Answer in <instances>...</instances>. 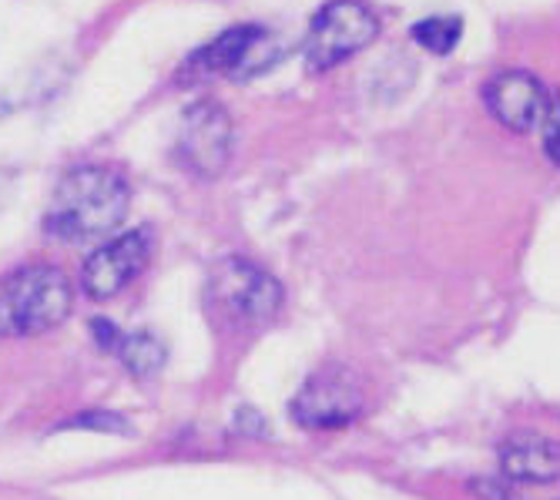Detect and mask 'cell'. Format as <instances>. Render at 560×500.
Wrapping results in <instances>:
<instances>
[{
    "mask_svg": "<svg viewBox=\"0 0 560 500\" xmlns=\"http://www.w3.org/2000/svg\"><path fill=\"white\" fill-rule=\"evenodd\" d=\"M131 209V185L118 168L78 165L61 175L44 212V232L58 242H94L112 235Z\"/></svg>",
    "mask_w": 560,
    "mask_h": 500,
    "instance_id": "obj_1",
    "label": "cell"
},
{
    "mask_svg": "<svg viewBox=\"0 0 560 500\" xmlns=\"http://www.w3.org/2000/svg\"><path fill=\"white\" fill-rule=\"evenodd\" d=\"M282 282L242 256H225L206 279V310L229 329H262L282 310Z\"/></svg>",
    "mask_w": 560,
    "mask_h": 500,
    "instance_id": "obj_2",
    "label": "cell"
},
{
    "mask_svg": "<svg viewBox=\"0 0 560 500\" xmlns=\"http://www.w3.org/2000/svg\"><path fill=\"white\" fill-rule=\"evenodd\" d=\"M74 306V289L58 266H24L0 279V336L21 339L58 329Z\"/></svg>",
    "mask_w": 560,
    "mask_h": 500,
    "instance_id": "obj_3",
    "label": "cell"
},
{
    "mask_svg": "<svg viewBox=\"0 0 560 500\" xmlns=\"http://www.w3.org/2000/svg\"><path fill=\"white\" fill-rule=\"evenodd\" d=\"M279 61L282 44L272 31H266L262 24H235L206 47H198L178 71V84H198L215 74H225L232 81H252Z\"/></svg>",
    "mask_w": 560,
    "mask_h": 500,
    "instance_id": "obj_4",
    "label": "cell"
},
{
    "mask_svg": "<svg viewBox=\"0 0 560 500\" xmlns=\"http://www.w3.org/2000/svg\"><path fill=\"white\" fill-rule=\"evenodd\" d=\"M302 430H339L366 414V383L352 367L329 363L316 370L289 404Z\"/></svg>",
    "mask_w": 560,
    "mask_h": 500,
    "instance_id": "obj_5",
    "label": "cell"
},
{
    "mask_svg": "<svg viewBox=\"0 0 560 500\" xmlns=\"http://www.w3.org/2000/svg\"><path fill=\"white\" fill-rule=\"evenodd\" d=\"M380 37V18L363 0H329L305 31L302 55L310 71H332Z\"/></svg>",
    "mask_w": 560,
    "mask_h": 500,
    "instance_id": "obj_6",
    "label": "cell"
},
{
    "mask_svg": "<svg viewBox=\"0 0 560 500\" xmlns=\"http://www.w3.org/2000/svg\"><path fill=\"white\" fill-rule=\"evenodd\" d=\"M232 118L229 112L212 102V97H201V102L188 105L178 131H175V159L185 172L195 178H219L229 162H232Z\"/></svg>",
    "mask_w": 560,
    "mask_h": 500,
    "instance_id": "obj_7",
    "label": "cell"
},
{
    "mask_svg": "<svg viewBox=\"0 0 560 500\" xmlns=\"http://www.w3.org/2000/svg\"><path fill=\"white\" fill-rule=\"evenodd\" d=\"M148 259H151V232L148 229L125 232L105 245H97L84 259L81 289L91 299H115L144 272Z\"/></svg>",
    "mask_w": 560,
    "mask_h": 500,
    "instance_id": "obj_8",
    "label": "cell"
},
{
    "mask_svg": "<svg viewBox=\"0 0 560 500\" xmlns=\"http://www.w3.org/2000/svg\"><path fill=\"white\" fill-rule=\"evenodd\" d=\"M483 102L487 112L511 131H534L540 128L550 94L540 84V78H534L530 71H500L487 81L483 88Z\"/></svg>",
    "mask_w": 560,
    "mask_h": 500,
    "instance_id": "obj_9",
    "label": "cell"
},
{
    "mask_svg": "<svg viewBox=\"0 0 560 500\" xmlns=\"http://www.w3.org/2000/svg\"><path fill=\"white\" fill-rule=\"evenodd\" d=\"M500 474L514 484H553L560 480V443L544 433H511L500 450Z\"/></svg>",
    "mask_w": 560,
    "mask_h": 500,
    "instance_id": "obj_10",
    "label": "cell"
},
{
    "mask_svg": "<svg viewBox=\"0 0 560 500\" xmlns=\"http://www.w3.org/2000/svg\"><path fill=\"white\" fill-rule=\"evenodd\" d=\"M91 333L97 346L121 360V367L138 380H151L165 367V346L151 333H121L112 319H91Z\"/></svg>",
    "mask_w": 560,
    "mask_h": 500,
    "instance_id": "obj_11",
    "label": "cell"
},
{
    "mask_svg": "<svg viewBox=\"0 0 560 500\" xmlns=\"http://www.w3.org/2000/svg\"><path fill=\"white\" fill-rule=\"evenodd\" d=\"M460 37H464V21L453 14H436L413 24V40L436 58H446L460 44Z\"/></svg>",
    "mask_w": 560,
    "mask_h": 500,
    "instance_id": "obj_12",
    "label": "cell"
},
{
    "mask_svg": "<svg viewBox=\"0 0 560 500\" xmlns=\"http://www.w3.org/2000/svg\"><path fill=\"white\" fill-rule=\"evenodd\" d=\"M61 430H97V433H128V420L115 410H84L61 423Z\"/></svg>",
    "mask_w": 560,
    "mask_h": 500,
    "instance_id": "obj_13",
    "label": "cell"
},
{
    "mask_svg": "<svg viewBox=\"0 0 560 500\" xmlns=\"http://www.w3.org/2000/svg\"><path fill=\"white\" fill-rule=\"evenodd\" d=\"M540 131H544L547 159L560 168V94H550V105H547V115L540 121Z\"/></svg>",
    "mask_w": 560,
    "mask_h": 500,
    "instance_id": "obj_14",
    "label": "cell"
}]
</instances>
